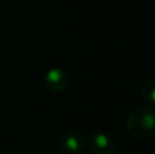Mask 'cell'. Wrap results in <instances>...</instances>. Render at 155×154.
<instances>
[{
	"label": "cell",
	"mask_w": 155,
	"mask_h": 154,
	"mask_svg": "<svg viewBox=\"0 0 155 154\" xmlns=\"http://www.w3.org/2000/svg\"><path fill=\"white\" fill-rule=\"evenodd\" d=\"M127 134L137 142L150 141L155 135V115L154 109L140 106L129 113L125 123Z\"/></svg>",
	"instance_id": "obj_1"
},
{
	"label": "cell",
	"mask_w": 155,
	"mask_h": 154,
	"mask_svg": "<svg viewBox=\"0 0 155 154\" xmlns=\"http://www.w3.org/2000/svg\"><path fill=\"white\" fill-rule=\"evenodd\" d=\"M45 86L48 90L53 93H63L70 87L71 76L68 71L61 67H53L45 74Z\"/></svg>",
	"instance_id": "obj_2"
},
{
	"label": "cell",
	"mask_w": 155,
	"mask_h": 154,
	"mask_svg": "<svg viewBox=\"0 0 155 154\" xmlns=\"http://www.w3.org/2000/svg\"><path fill=\"white\" fill-rule=\"evenodd\" d=\"M86 146L90 154H116L114 141L105 132H94L86 139Z\"/></svg>",
	"instance_id": "obj_3"
},
{
	"label": "cell",
	"mask_w": 155,
	"mask_h": 154,
	"mask_svg": "<svg viewBox=\"0 0 155 154\" xmlns=\"http://www.w3.org/2000/svg\"><path fill=\"white\" fill-rule=\"evenodd\" d=\"M59 147L64 154H80L86 147V136L80 131H68L61 136Z\"/></svg>",
	"instance_id": "obj_4"
},
{
	"label": "cell",
	"mask_w": 155,
	"mask_h": 154,
	"mask_svg": "<svg viewBox=\"0 0 155 154\" xmlns=\"http://www.w3.org/2000/svg\"><path fill=\"white\" fill-rule=\"evenodd\" d=\"M142 98L144 100V102L147 104L146 106L153 108L155 105V81L154 78H148L143 82L142 85Z\"/></svg>",
	"instance_id": "obj_5"
}]
</instances>
